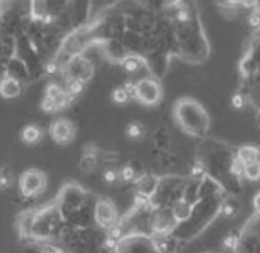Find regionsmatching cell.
I'll return each instance as SVG.
<instances>
[{"instance_id": "obj_1", "label": "cell", "mask_w": 260, "mask_h": 253, "mask_svg": "<svg viewBox=\"0 0 260 253\" xmlns=\"http://www.w3.org/2000/svg\"><path fill=\"white\" fill-rule=\"evenodd\" d=\"M64 216L57 202L20 215L18 227L23 237L36 241H48L54 235L61 234Z\"/></svg>"}, {"instance_id": "obj_2", "label": "cell", "mask_w": 260, "mask_h": 253, "mask_svg": "<svg viewBox=\"0 0 260 253\" xmlns=\"http://www.w3.org/2000/svg\"><path fill=\"white\" fill-rule=\"evenodd\" d=\"M177 124L185 134L203 140L210 129V117L200 102L193 98H181L173 109Z\"/></svg>"}, {"instance_id": "obj_3", "label": "cell", "mask_w": 260, "mask_h": 253, "mask_svg": "<svg viewBox=\"0 0 260 253\" xmlns=\"http://www.w3.org/2000/svg\"><path fill=\"white\" fill-rule=\"evenodd\" d=\"M186 179L178 176H166L159 178L158 187L149 198V206L155 208H173L185 196Z\"/></svg>"}, {"instance_id": "obj_4", "label": "cell", "mask_w": 260, "mask_h": 253, "mask_svg": "<svg viewBox=\"0 0 260 253\" xmlns=\"http://www.w3.org/2000/svg\"><path fill=\"white\" fill-rule=\"evenodd\" d=\"M114 253H161L156 238L146 232H129L117 240Z\"/></svg>"}, {"instance_id": "obj_5", "label": "cell", "mask_w": 260, "mask_h": 253, "mask_svg": "<svg viewBox=\"0 0 260 253\" xmlns=\"http://www.w3.org/2000/svg\"><path fill=\"white\" fill-rule=\"evenodd\" d=\"M63 72L67 84L79 83L85 85L90 81L94 70L90 59H87L84 54H78L68 59L67 64L63 66Z\"/></svg>"}, {"instance_id": "obj_6", "label": "cell", "mask_w": 260, "mask_h": 253, "mask_svg": "<svg viewBox=\"0 0 260 253\" xmlns=\"http://www.w3.org/2000/svg\"><path fill=\"white\" fill-rule=\"evenodd\" d=\"M235 253H260V213L249 220L237 238Z\"/></svg>"}, {"instance_id": "obj_7", "label": "cell", "mask_w": 260, "mask_h": 253, "mask_svg": "<svg viewBox=\"0 0 260 253\" xmlns=\"http://www.w3.org/2000/svg\"><path fill=\"white\" fill-rule=\"evenodd\" d=\"M48 184L46 173L39 169H28L19 177L20 195L25 198H35L43 194Z\"/></svg>"}, {"instance_id": "obj_8", "label": "cell", "mask_w": 260, "mask_h": 253, "mask_svg": "<svg viewBox=\"0 0 260 253\" xmlns=\"http://www.w3.org/2000/svg\"><path fill=\"white\" fill-rule=\"evenodd\" d=\"M134 98L147 107L158 104L162 98V88L159 80L150 75L136 81Z\"/></svg>"}, {"instance_id": "obj_9", "label": "cell", "mask_w": 260, "mask_h": 253, "mask_svg": "<svg viewBox=\"0 0 260 253\" xmlns=\"http://www.w3.org/2000/svg\"><path fill=\"white\" fill-rule=\"evenodd\" d=\"M94 224L101 230L109 232L118 225V211L115 203L109 198H98L94 202Z\"/></svg>"}, {"instance_id": "obj_10", "label": "cell", "mask_w": 260, "mask_h": 253, "mask_svg": "<svg viewBox=\"0 0 260 253\" xmlns=\"http://www.w3.org/2000/svg\"><path fill=\"white\" fill-rule=\"evenodd\" d=\"M49 134L54 142L63 146L73 142L75 135H77V128L70 119L56 118L50 123Z\"/></svg>"}, {"instance_id": "obj_11", "label": "cell", "mask_w": 260, "mask_h": 253, "mask_svg": "<svg viewBox=\"0 0 260 253\" xmlns=\"http://www.w3.org/2000/svg\"><path fill=\"white\" fill-rule=\"evenodd\" d=\"M0 93L6 99L18 97L22 93V81L4 74V78L2 79V84H0Z\"/></svg>"}, {"instance_id": "obj_12", "label": "cell", "mask_w": 260, "mask_h": 253, "mask_svg": "<svg viewBox=\"0 0 260 253\" xmlns=\"http://www.w3.org/2000/svg\"><path fill=\"white\" fill-rule=\"evenodd\" d=\"M20 138L23 142L28 143V145H35L42 139V129L36 124H29L23 128Z\"/></svg>"}, {"instance_id": "obj_13", "label": "cell", "mask_w": 260, "mask_h": 253, "mask_svg": "<svg viewBox=\"0 0 260 253\" xmlns=\"http://www.w3.org/2000/svg\"><path fill=\"white\" fill-rule=\"evenodd\" d=\"M98 165V156L93 150H86L80 158L79 169L83 173H92Z\"/></svg>"}, {"instance_id": "obj_14", "label": "cell", "mask_w": 260, "mask_h": 253, "mask_svg": "<svg viewBox=\"0 0 260 253\" xmlns=\"http://www.w3.org/2000/svg\"><path fill=\"white\" fill-rule=\"evenodd\" d=\"M126 135L130 139H141L145 135V128L141 123L132 122L126 126Z\"/></svg>"}, {"instance_id": "obj_15", "label": "cell", "mask_w": 260, "mask_h": 253, "mask_svg": "<svg viewBox=\"0 0 260 253\" xmlns=\"http://www.w3.org/2000/svg\"><path fill=\"white\" fill-rule=\"evenodd\" d=\"M103 178L107 183L114 184L119 180V171H116L114 169H107L103 173Z\"/></svg>"}, {"instance_id": "obj_16", "label": "cell", "mask_w": 260, "mask_h": 253, "mask_svg": "<svg viewBox=\"0 0 260 253\" xmlns=\"http://www.w3.org/2000/svg\"><path fill=\"white\" fill-rule=\"evenodd\" d=\"M112 98H114L116 103H124V102H126V99L129 98V94L128 92L125 91L124 87H121L114 91V93H112Z\"/></svg>"}, {"instance_id": "obj_17", "label": "cell", "mask_w": 260, "mask_h": 253, "mask_svg": "<svg viewBox=\"0 0 260 253\" xmlns=\"http://www.w3.org/2000/svg\"><path fill=\"white\" fill-rule=\"evenodd\" d=\"M10 177L6 174L5 172H2V187H4V189H6L10 185Z\"/></svg>"}]
</instances>
